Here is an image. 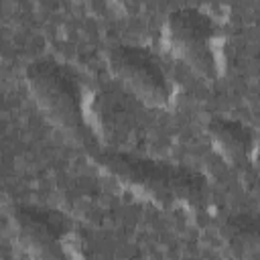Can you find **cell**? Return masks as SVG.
Returning <instances> with one entry per match:
<instances>
[{
	"mask_svg": "<svg viewBox=\"0 0 260 260\" xmlns=\"http://www.w3.org/2000/svg\"><path fill=\"white\" fill-rule=\"evenodd\" d=\"M24 81L41 114L73 144L89 148L93 132L85 114L79 73L57 57L45 55L26 65Z\"/></svg>",
	"mask_w": 260,
	"mask_h": 260,
	"instance_id": "7a4b0ae2",
	"label": "cell"
},
{
	"mask_svg": "<svg viewBox=\"0 0 260 260\" xmlns=\"http://www.w3.org/2000/svg\"><path fill=\"white\" fill-rule=\"evenodd\" d=\"M112 75L142 104L169 110L175 100V87L158 57L140 45H114L108 51Z\"/></svg>",
	"mask_w": 260,
	"mask_h": 260,
	"instance_id": "5b68a950",
	"label": "cell"
},
{
	"mask_svg": "<svg viewBox=\"0 0 260 260\" xmlns=\"http://www.w3.org/2000/svg\"><path fill=\"white\" fill-rule=\"evenodd\" d=\"M219 238L230 256H236V258L254 256L260 246L258 219L250 213L232 215L219 228Z\"/></svg>",
	"mask_w": 260,
	"mask_h": 260,
	"instance_id": "52a82bcc",
	"label": "cell"
},
{
	"mask_svg": "<svg viewBox=\"0 0 260 260\" xmlns=\"http://www.w3.org/2000/svg\"><path fill=\"white\" fill-rule=\"evenodd\" d=\"M167 49L195 75L213 83L221 75V30L201 8L183 6L165 20Z\"/></svg>",
	"mask_w": 260,
	"mask_h": 260,
	"instance_id": "3957f363",
	"label": "cell"
},
{
	"mask_svg": "<svg viewBox=\"0 0 260 260\" xmlns=\"http://www.w3.org/2000/svg\"><path fill=\"white\" fill-rule=\"evenodd\" d=\"M10 228L16 246L32 258L63 260L71 256L69 217L47 205L20 203L10 211Z\"/></svg>",
	"mask_w": 260,
	"mask_h": 260,
	"instance_id": "277c9868",
	"label": "cell"
},
{
	"mask_svg": "<svg viewBox=\"0 0 260 260\" xmlns=\"http://www.w3.org/2000/svg\"><path fill=\"white\" fill-rule=\"evenodd\" d=\"M205 132L228 165L244 171V167L254 162L256 130L250 124L228 116H211L205 124Z\"/></svg>",
	"mask_w": 260,
	"mask_h": 260,
	"instance_id": "8992f818",
	"label": "cell"
},
{
	"mask_svg": "<svg viewBox=\"0 0 260 260\" xmlns=\"http://www.w3.org/2000/svg\"><path fill=\"white\" fill-rule=\"evenodd\" d=\"M87 154L104 175L158 209L199 211L209 201V181L193 167L116 148L93 146Z\"/></svg>",
	"mask_w": 260,
	"mask_h": 260,
	"instance_id": "6da1fadb",
	"label": "cell"
},
{
	"mask_svg": "<svg viewBox=\"0 0 260 260\" xmlns=\"http://www.w3.org/2000/svg\"><path fill=\"white\" fill-rule=\"evenodd\" d=\"M79 4H83L89 12L98 14V16H106L112 12V2L110 0H77Z\"/></svg>",
	"mask_w": 260,
	"mask_h": 260,
	"instance_id": "ba28073f",
	"label": "cell"
}]
</instances>
